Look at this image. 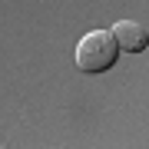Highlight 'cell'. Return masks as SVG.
Instances as JSON below:
<instances>
[{
    "mask_svg": "<svg viewBox=\"0 0 149 149\" xmlns=\"http://www.w3.org/2000/svg\"><path fill=\"white\" fill-rule=\"evenodd\" d=\"M119 60V43L113 30H90L76 43V66L83 73H106Z\"/></svg>",
    "mask_w": 149,
    "mask_h": 149,
    "instance_id": "obj_1",
    "label": "cell"
},
{
    "mask_svg": "<svg viewBox=\"0 0 149 149\" xmlns=\"http://www.w3.org/2000/svg\"><path fill=\"white\" fill-rule=\"evenodd\" d=\"M113 37H116L123 53H143L149 47V30L143 23H136V20H119L113 27Z\"/></svg>",
    "mask_w": 149,
    "mask_h": 149,
    "instance_id": "obj_2",
    "label": "cell"
}]
</instances>
